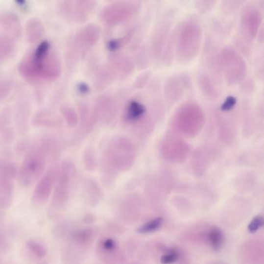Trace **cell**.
I'll return each mask as SVG.
<instances>
[{
  "label": "cell",
  "instance_id": "cell-3",
  "mask_svg": "<svg viewBox=\"0 0 264 264\" xmlns=\"http://www.w3.org/2000/svg\"><path fill=\"white\" fill-rule=\"evenodd\" d=\"M205 123L203 109L195 102H185L177 108L170 119L173 133L180 137L193 138L199 134Z\"/></svg>",
  "mask_w": 264,
  "mask_h": 264
},
{
  "label": "cell",
  "instance_id": "cell-12",
  "mask_svg": "<svg viewBox=\"0 0 264 264\" xmlns=\"http://www.w3.org/2000/svg\"><path fill=\"white\" fill-rule=\"evenodd\" d=\"M108 67L116 78H125L134 72L135 65L127 55L113 52L108 58Z\"/></svg>",
  "mask_w": 264,
  "mask_h": 264
},
{
  "label": "cell",
  "instance_id": "cell-1",
  "mask_svg": "<svg viewBox=\"0 0 264 264\" xmlns=\"http://www.w3.org/2000/svg\"><path fill=\"white\" fill-rule=\"evenodd\" d=\"M20 71L28 79H51L59 75L61 65L55 54L50 52V43L43 41L31 57L21 64Z\"/></svg>",
  "mask_w": 264,
  "mask_h": 264
},
{
  "label": "cell",
  "instance_id": "cell-7",
  "mask_svg": "<svg viewBox=\"0 0 264 264\" xmlns=\"http://www.w3.org/2000/svg\"><path fill=\"white\" fill-rule=\"evenodd\" d=\"M50 151L47 150V146H43L26 156L19 172V180L24 186H30L41 177L45 170L46 158Z\"/></svg>",
  "mask_w": 264,
  "mask_h": 264
},
{
  "label": "cell",
  "instance_id": "cell-9",
  "mask_svg": "<svg viewBox=\"0 0 264 264\" xmlns=\"http://www.w3.org/2000/svg\"><path fill=\"white\" fill-rule=\"evenodd\" d=\"M75 174V168L69 162L65 163L58 174H56V185L52 198V206L54 209L63 208L69 201Z\"/></svg>",
  "mask_w": 264,
  "mask_h": 264
},
{
  "label": "cell",
  "instance_id": "cell-6",
  "mask_svg": "<svg viewBox=\"0 0 264 264\" xmlns=\"http://www.w3.org/2000/svg\"><path fill=\"white\" fill-rule=\"evenodd\" d=\"M220 68L224 78L229 85H237L246 77L247 65L246 61L236 49L226 46L219 54Z\"/></svg>",
  "mask_w": 264,
  "mask_h": 264
},
{
  "label": "cell",
  "instance_id": "cell-35",
  "mask_svg": "<svg viewBox=\"0 0 264 264\" xmlns=\"http://www.w3.org/2000/svg\"><path fill=\"white\" fill-rule=\"evenodd\" d=\"M64 117H65L67 123L72 127L76 126L79 121L78 114L76 113L75 110L72 108H67L64 110Z\"/></svg>",
  "mask_w": 264,
  "mask_h": 264
},
{
  "label": "cell",
  "instance_id": "cell-33",
  "mask_svg": "<svg viewBox=\"0 0 264 264\" xmlns=\"http://www.w3.org/2000/svg\"><path fill=\"white\" fill-rule=\"evenodd\" d=\"M83 161L87 170L93 171L96 169L97 160H96V153L92 149H87L85 150L83 155Z\"/></svg>",
  "mask_w": 264,
  "mask_h": 264
},
{
  "label": "cell",
  "instance_id": "cell-26",
  "mask_svg": "<svg viewBox=\"0 0 264 264\" xmlns=\"http://www.w3.org/2000/svg\"><path fill=\"white\" fill-rule=\"evenodd\" d=\"M79 249L69 242V246H67L62 252V263L63 264H79Z\"/></svg>",
  "mask_w": 264,
  "mask_h": 264
},
{
  "label": "cell",
  "instance_id": "cell-16",
  "mask_svg": "<svg viewBox=\"0 0 264 264\" xmlns=\"http://www.w3.org/2000/svg\"><path fill=\"white\" fill-rule=\"evenodd\" d=\"M55 179L56 174L54 172H49L41 178L33 192V201L34 203L43 205L48 201Z\"/></svg>",
  "mask_w": 264,
  "mask_h": 264
},
{
  "label": "cell",
  "instance_id": "cell-27",
  "mask_svg": "<svg viewBox=\"0 0 264 264\" xmlns=\"http://www.w3.org/2000/svg\"><path fill=\"white\" fill-rule=\"evenodd\" d=\"M85 192L89 203L93 205H96L98 202L100 195V190L98 185L92 180H87L85 182Z\"/></svg>",
  "mask_w": 264,
  "mask_h": 264
},
{
  "label": "cell",
  "instance_id": "cell-2",
  "mask_svg": "<svg viewBox=\"0 0 264 264\" xmlns=\"http://www.w3.org/2000/svg\"><path fill=\"white\" fill-rule=\"evenodd\" d=\"M137 156V148L131 139L125 136H115L104 150V168L110 172L128 170L135 162Z\"/></svg>",
  "mask_w": 264,
  "mask_h": 264
},
{
  "label": "cell",
  "instance_id": "cell-34",
  "mask_svg": "<svg viewBox=\"0 0 264 264\" xmlns=\"http://www.w3.org/2000/svg\"><path fill=\"white\" fill-rule=\"evenodd\" d=\"M0 21L2 22V26L6 28V30H17L19 27L20 23H19L17 17L14 14L7 13L2 19H0Z\"/></svg>",
  "mask_w": 264,
  "mask_h": 264
},
{
  "label": "cell",
  "instance_id": "cell-36",
  "mask_svg": "<svg viewBox=\"0 0 264 264\" xmlns=\"http://www.w3.org/2000/svg\"><path fill=\"white\" fill-rule=\"evenodd\" d=\"M179 257V253L177 250H170L161 257V263L162 264H171L175 263Z\"/></svg>",
  "mask_w": 264,
  "mask_h": 264
},
{
  "label": "cell",
  "instance_id": "cell-13",
  "mask_svg": "<svg viewBox=\"0 0 264 264\" xmlns=\"http://www.w3.org/2000/svg\"><path fill=\"white\" fill-rule=\"evenodd\" d=\"M96 2L93 1H77V2H64V11L69 17L77 23H84L87 21L93 9L96 7Z\"/></svg>",
  "mask_w": 264,
  "mask_h": 264
},
{
  "label": "cell",
  "instance_id": "cell-40",
  "mask_svg": "<svg viewBox=\"0 0 264 264\" xmlns=\"http://www.w3.org/2000/svg\"><path fill=\"white\" fill-rule=\"evenodd\" d=\"M215 3L216 2L214 1H198L195 2L196 7L198 8V10L201 13L209 11Z\"/></svg>",
  "mask_w": 264,
  "mask_h": 264
},
{
  "label": "cell",
  "instance_id": "cell-21",
  "mask_svg": "<svg viewBox=\"0 0 264 264\" xmlns=\"http://www.w3.org/2000/svg\"><path fill=\"white\" fill-rule=\"evenodd\" d=\"M115 79L116 77L114 74L107 65H105L98 69L96 73L94 78L95 86L98 90H102L111 85Z\"/></svg>",
  "mask_w": 264,
  "mask_h": 264
},
{
  "label": "cell",
  "instance_id": "cell-39",
  "mask_svg": "<svg viewBox=\"0 0 264 264\" xmlns=\"http://www.w3.org/2000/svg\"><path fill=\"white\" fill-rule=\"evenodd\" d=\"M9 246L7 236L3 229H0V253H6Z\"/></svg>",
  "mask_w": 264,
  "mask_h": 264
},
{
  "label": "cell",
  "instance_id": "cell-14",
  "mask_svg": "<svg viewBox=\"0 0 264 264\" xmlns=\"http://www.w3.org/2000/svg\"><path fill=\"white\" fill-rule=\"evenodd\" d=\"M189 80L184 76L170 77L165 82L164 93L165 98L168 105H173L178 102L185 93L187 82Z\"/></svg>",
  "mask_w": 264,
  "mask_h": 264
},
{
  "label": "cell",
  "instance_id": "cell-28",
  "mask_svg": "<svg viewBox=\"0 0 264 264\" xmlns=\"http://www.w3.org/2000/svg\"><path fill=\"white\" fill-rule=\"evenodd\" d=\"M38 126H56L61 124V120L53 113H42L36 117Z\"/></svg>",
  "mask_w": 264,
  "mask_h": 264
},
{
  "label": "cell",
  "instance_id": "cell-43",
  "mask_svg": "<svg viewBox=\"0 0 264 264\" xmlns=\"http://www.w3.org/2000/svg\"><path fill=\"white\" fill-rule=\"evenodd\" d=\"M0 214H1V213H0ZM0 216H1V215H0Z\"/></svg>",
  "mask_w": 264,
  "mask_h": 264
},
{
  "label": "cell",
  "instance_id": "cell-29",
  "mask_svg": "<svg viewBox=\"0 0 264 264\" xmlns=\"http://www.w3.org/2000/svg\"><path fill=\"white\" fill-rule=\"evenodd\" d=\"M26 247L31 254L37 258L42 259L47 255V248L45 245L36 240H30L26 243Z\"/></svg>",
  "mask_w": 264,
  "mask_h": 264
},
{
  "label": "cell",
  "instance_id": "cell-17",
  "mask_svg": "<svg viewBox=\"0 0 264 264\" xmlns=\"http://www.w3.org/2000/svg\"><path fill=\"white\" fill-rule=\"evenodd\" d=\"M17 174V168L11 163L0 161V194L11 196L13 194V178Z\"/></svg>",
  "mask_w": 264,
  "mask_h": 264
},
{
  "label": "cell",
  "instance_id": "cell-4",
  "mask_svg": "<svg viewBox=\"0 0 264 264\" xmlns=\"http://www.w3.org/2000/svg\"><path fill=\"white\" fill-rule=\"evenodd\" d=\"M202 30L198 21L189 19L181 23L175 37V55L181 63L195 58L201 49Z\"/></svg>",
  "mask_w": 264,
  "mask_h": 264
},
{
  "label": "cell",
  "instance_id": "cell-25",
  "mask_svg": "<svg viewBox=\"0 0 264 264\" xmlns=\"http://www.w3.org/2000/svg\"><path fill=\"white\" fill-rule=\"evenodd\" d=\"M198 85L201 93L209 99H213L218 96V91L213 81L205 74H201L198 78Z\"/></svg>",
  "mask_w": 264,
  "mask_h": 264
},
{
  "label": "cell",
  "instance_id": "cell-19",
  "mask_svg": "<svg viewBox=\"0 0 264 264\" xmlns=\"http://www.w3.org/2000/svg\"><path fill=\"white\" fill-rule=\"evenodd\" d=\"M218 138L225 145H232L236 140V130L231 122L220 114L216 115Z\"/></svg>",
  "mask_w": 264,
  "mask_h": 264
},
{
  "label": "cell",
  "instance_id": "cell-11",
  "mask_svg": "<svg viewBox=\"0 0 264 264\" xmlns=\"http://www.w3.org/2000/svg\"><path fill=\"white\" fill-rule=\"evenodd\" d=\"M263 18V12L257 6L248 5L243 8L240 16V26L244 36L248 39H255L259 35Z\"/></svg>",
  "mask_w": 264,
  "mask_h": 264
},
{
  "label": "cell",
  "instance_id": "cell-18",
  "mask_svg": "<svg viewBox=\"0 0 264 264\" xmlns=\"http://www.w3.org/2000/svg\"><path fill=\"white\" fill-rule=\"evenodd\" d=\"M99 37V28L94 24H89L78 33L76 44L81 50H87L98 42Z\"/></svg>",
  "mask_w": 264,
  "mask_h": 264
},
{
  "label": "cell",
  "instance_id": "cell-5",
  "mask_svg": "<svg viewBox=\"0 0 264 264\" xmlns=\"http://www.w3.org/2000/svg\"><path fill=\"white\" fill-rule=\"evenodd\" d=\"M148 109L146 104L139 98H132L125 106L122 118L132 130L137 135L146 137L153 131L156 122L159 118L161 109Z\"/></svg>",
  "mask_w": 264,
  "mask_h": 264
},
{
  "label": "cell",
  "instance_id": "cell-23",
  "mask_svg": "<svg viewBox=\"0 0 264 264\" xmlns=\"http://www.w3.org/2000/svg\"><path fill=\"white\" fill-rule=\"evenodd\" d=\"M168 28L165 24H162L160 27L157 29L152 41V50L153 54L157 57H159L160 54L162 53L163 48H165L166 45V38L168 37Z\"/></svg>",
  "mask_w": 264,
  "mask_h": 264
},
{
  "label": "cell",
  "instance_id": "cell-20",
  "mask_svg": "<svg viewBox=\"0 0 264 264\" xmlns=\"http://www.w3.org/2000/svg\"><path fill=\"white\" fill-rule=\"evenodd\" d=\"M70 243L78 249H86L90 246L94 237L93 231L91 229H78L70 233Z\"/></svg>",
  "mask_w": 264,
  "mask_h": 264
},
{
  "label": "cell",
  "instance_id": "cell-42",
  "mask_svg": "<svg viewBox=\"0 0 264 264\" xmlns=\"http://www.w3.org/2000/svg\"><path fill=\"white\" fill-rule=\"evenodd\" d=\"M91 220H93V216L87 215V216H85V218H84L83 222H85V224H89L91 223V222H93Z\"/></svg>",
  "mask_w": 264,
  "mask_h": 264
},
{
  "label": "cell",
  "instance_id": "cell-30",
  "mask_svg": "<svg viewBox=\"0 0 264 264\" xmlns=\"http://www.w3.org/2000/svg\"><path fill=\"white\" fill-rule=\"evenodd\" d=\"M208 240L211 246H213L215 250H218L222 247L223 242V236L222 232L217 228H213L208 233Z\"/></svg>",
  "mask_w": 264,
  "mask_h": 264
},
{
  "label": "cell",
  "instance_id": "cell-15",
  "mask_svg": "<svg viewBox=\"0 0 264 264\" xmlns=\"http://www.w3.org/2000/svg\"><path fill=\"white\" fill-rule=\"evenodd\" d=\"M93 112L97 121L108 123L114 118L117 112V105L111 97L102 96L98 98Z\"/></svg>",
  "mask_w": 264,
  "mask_h": 264
},
{
  "label": "cell",
  "instance_id": "cell-37",
  "mask_svg": "<svg viewBox=\"0 0 264 264\" xmlns=\"http://www.w3.org/2000/svg\"><path fill=\"white\" fill-rule=\"evenodd\" d=\"M13 87V82L10 80H4L0 83V102H2L4 98L11 92Z\"/></svg>",
  "mask_w": 264,
  "mask_h": 264
},
{
  "label": "cell",
  "instance_id": "cell-38",
  "mask_svg": "<svg viewBox=\"0 0 264 264\" xmlns=\"http://www.w3.org/2000/svg\"><path fill=\"white\" fill-rule=\"evenodd\" d=\"M263 225H264V218H263V216H256L255 218H253L251 222L248 225V231L250 233H256L261 227H263Z\"/></svg>",
  "mask_w": 264,
  "mask_h": 264
},
{
  "label": "cell",
  "instance_id": "cell-8",
  "mask_svg": "<svg viewBox=\"0 0 264 264\" xmlns=\"http://www.w3.org/2000/svg\"><path fill=\"white\" fill-rule=\"evenodd\" d=\"M141 4L134 1H117L108 4L101 12V19L109 26H117L134 17L141 9Z\"/></svg>",
  "mask_w": 264,
  "mask_h": 264
},
{
  "label": "cell",
  "instance_id": "cell-32",
  "mask_svg": "<svg viewBox=\"0 0 264 264\" xmlns=\"http://www.w3.org/2000/svg\"><path fill=\"white\" fill-rule=\"evenodd\" d=\"M163 223V218L158 217L154 219L150 220L149 222L143 225L139 228L138 232L140 233H153L161 227Z\"/></svg>",
  "mask_w": 264,
  "mask_h": 264
},
{
  "label": "cell",
  "instance_id": "cell-31",
  "mask_svg": "<svg viewBox=\"0 0 264 264\" xmlns=\"http://www.w3.org/2000/svg\"><path fill=\"white\" fill-rule=\"evenodd\" d=\"M13 45L11 40L6 36H0V60L6 59L12 54Z\"/></svg>",
  "mask_w": 264,
  "mask_h": 264
},
{
  "label": "cell",
  "instance_id": "cell-24",
  "mask_svg": "<svg viewBox=\"0 0 264 264\" xmlns=\"http://www.w3.org/2000/svg\"><path fill=\"white\" fill-rule=\"evenodd\" d=\"M44 27L41 21L31 19L26 24V37L29 42L33 43L38 41L44 33Z\"/></svg>",
  "mask_w": 264,
  "mask_h": 264
},
{
  "label": "cell",
  "instance_id": "cell-22",
  "mask_svg": "<svg viewBox=\"0 0 264 264\" xmlns=\"http://www.w3.org/2000/svg\"><path fill=\"white\" fill-rule=\"evenodd\" d=\"M209 151L208 148H200L196 150L192 156V167L196 173L205 171L209 160Z\"/></svg>",
  "mask_w": 264,
  "mask_h": 264
},
{
  "label": "cell",
  "instance_id": "cell-10",
  "mask_svg": "<svg viewBox=\"0 0 264 264\" xmlns=\"http://www.w3.org/2000/svg\"><path fill=\"white\" fill-rule=\"evenodd\" d=\"M190 150L189 144L174 133H167L161 141V156L170 162H184L189 157Z\"/></svg>",
  "mask_w": 264,
  "mask_h": 264
},
{
  "label": "cell",
  "instance_id": "cell-41",
  "mask_svg": "<svg viewBox=\"0 0 264 264\" xmlns=\"http://www.w3.org/2000/svg\"><path fill=\"white\" fill-rule=\"evenodd\" d=\"M11 196H6L0 194V209H8L11 205Z\"/></svg>",
  "mask_w": 264,
  "mask_h": 264
}]
</instances>
